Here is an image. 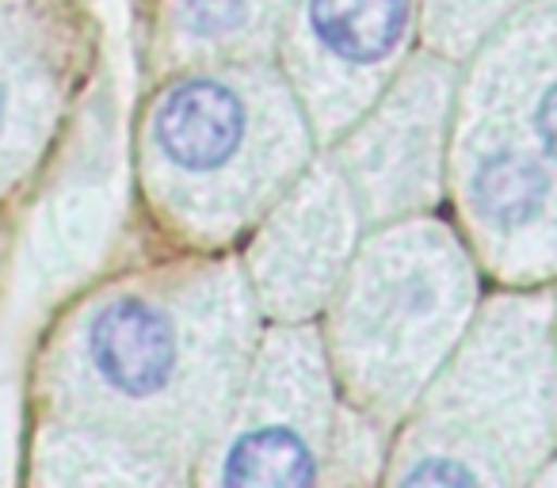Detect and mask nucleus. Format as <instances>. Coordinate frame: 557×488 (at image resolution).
<instances>
[{
	"instance_id": "1",
	"label": "nucleus",
	"mask_w": 557,
	"mask_h": 488,
	"mask_svg": "<svg viewBox=\"0 0 557 488\" xmlns=\"http://www.w3.org/2000/svg\"><path fill=\"white\" fill-rule=\"evenodd\" d=\"M278 130H290V118L271 92L199 73L157 103L153 153L180 184H260L263 168H278Z\"/></svg>"
},
{
	"instance_id": "2",
	"label": "nucleus",
	"mask_w": 557,
	"mask_h": 488,
	"mask_svg": "<svg viewBox=\"0 0 557 488\" xmlns=\"http://www.w3.org/2000/svg\"><path fill=\"white\" fill-rule=\"evenodd\" d=\"M187 355L191 343L172 305L123 295L92 313L77 366L103 412L153 420L176 409V393L187 386Z\"/></svg>"
},
{
	"instance_id": "3",
	"label": "nucleus",
	"mask_w": 557,
	"mask_h": 488,
	"mask_svg": "<svg viewBox=\"0 0 557 488\" xmlns=\"http://www.w3.org/2000/svg\"><path fill=\"white\" fill-rule=\"evenodd\" d=\"M290 374L268 381V393L248 401L245 424L233 431L218 465L230 485H306L321 462V393L318 381L302 397H287Z\"/></svg>"
},
{
	"instance_id": "4",
	"label": "nucleus",
	"mask_w": 557,
	"mask_h": 488,
	"mask_svg": "<svg viewBox=\"0 0 557 488\" xmlns=\"http://www.w3.org/2000/svg\"><path fill=\"white\" fill-rule=\"evenodd\" d=\"M470 207L485 229L523 237L546 225L554 210V176L534 153L511 141H496L478 149L470 161Z\"/></svg>"
},
{
	"instance_id": "5",
	"label": "nucleus",
	"mask_w": 557,
	"mask_h": 488,
	"mask_svg": "<svg viewBox=\"0 0 557 488\" xmlns=\"http://www.w3.org/2000/svg\"><path fill=\"white\" fill-rule=\"evenodd\" d=\"M409 24V0H306V39L344 77L382 70Z\"/></svg>"
},
{
	"instance_id": "6",
	"label": "nucleus",
	"mask_w": 557,
	"mask_h": 488,
	"mask_svg": "<svg viewBox=\"0 0 557 488\" xmlns=\"http://www.w3.org/2000/svg\"><path fill=\"white\" fill-rule=\"evenodd\" d=\"M20 100H24L20 62L12 58V47H4V39H0V153H4V138L16 130Z\"/></svg>"
},
{
	"instance_id": "7",
	"label": "nucleus",
	"mask_w": 557,
	"mask_h": 488,
	"mask_svg": "<svg viewBox=\"0 0 557 488\" xmlns=\"http://www.w3.org/2000/svg\"><path fill=\"white\" fill-rule=\"evenodd\" d=\"M531 126L542 141V153H546L549 161H557V73L539 88V96H534V123Z\"/></svg>"
}]
</instances>
